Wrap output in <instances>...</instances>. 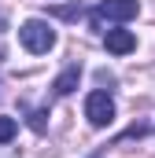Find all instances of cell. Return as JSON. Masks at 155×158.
Here are the masks:
<instances>
[{"label":"cell","mask_w":155,"mask_h":158,"mask_svg":"<svg viewBox=\"0 0 155 158\" xmlns=\"http://www.w3.org/2000/svg\"><path fill=\"white\" fill-rule=\"evenodd\" d=\"M19 40H22L26 52H33V55H48V52L55 48V30H52L44 19H26V22L19 26Z\"/></svg>","instance_id":"1"},{"label":"cell","mask_w":155,"mask_h":158,"mask_svg":"<svg viewBox=\"0 0 155 158\" xmlns=\"http://www.w3.org/2000/svg\"><path fill=\"white\" fill-rule=\"evenodd\" d=\"M85 118H89L92 129H107L115 121V99H111V92H104V88L89 92L85 96Z\"/></svg>","instance_id":"2"},{"label":"cell","mask_w":155,"mask_h":158,"mask_svg":"<svg viewBox=\"0 0 155 158\" xmlns=\"http://www.w3.org/2000/svg\"><path fill=\"white\" fill-rule=\"evenodd\" d=\"M140 15V0H100L92 11V22H129Z\"/></svg>","instance_id":"3"},{"label":"cell","mask_w":155,"mask_h":158,"mask_svg":"<svg viewBox=\"0 0 155 158\" xmlns=\"http://www.w3.org/2000/svg\"><path fill=\"white\" fill-rule=\"evenodd\" d=\"M104 44H107L111 55H129V52L137 48V37H133L129 30H107V33H104Z\"/></svg>","instance_id":"4"},{"label":"cell","mask_w":155,"mask_h":158,"mask_svg":"<svg viewBox=\"0 0 155 158\" xmlns=\"http://www.w3.org/2000/svg\"><path fill=\"white\" fill-rule=\"evenodd\" d=\"M78 81H81V66H78V63H70V66H67V70H63L59 77L52 81V96H55V99L70 96V92L78 88Z\"/></svg>","instance_id":"5"},{"label":"cell","mask_w":155,"mask_h":158,"mask_svg":"<svg viewBox=\"0 0 155 158\" xmlns=\"http://www.w3.org/2000/svg\"><path fill=\"white\" fill-rule=\"evenodd\" d=\"M15 132H19V121L7 118V114H0V143H11V140H15Z\"/></svg>","instance_id":"6"},{"label":"cell","mask_w":155,"mask_h":158,"mask_svg":"<svg viewBox=\"0 0 155 158\" xmlns=\"http://www.w3.org/2000/svg\"><path fill=\"white\" fill-rule=\"evenodd\" d=\"M44 118H48V110H33L30 114V129L33 132H44Z\"/></svg>","instance_id":"7"},{"label":"cell","mask_w":155,"mask_h":158,"mask_svg":"<svg viewBox=\"0 0 155 158\" xmlns=\"http://www.w3.org/2000/svg\"><path fill=\"white\" fill-rule=\"evenodd\" d=\"M55 15H59V19H78V15H81V7H55Z\"/></svg>","instance_id":"8"}]
</instances>
